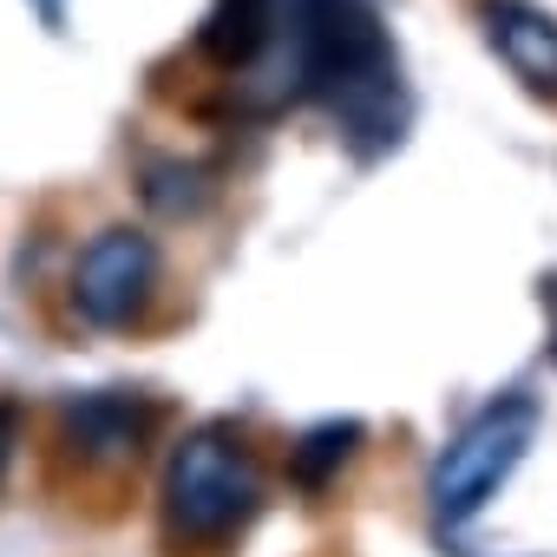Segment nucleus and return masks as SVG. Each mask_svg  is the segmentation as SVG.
<instances>
[{"label":"nucleus","instance_id":"obj_2","mask_svg":"<svg viewBox=\"0 0 557 557\" xmlns=\"http://www.w3.org/2000/svg\"><path fill=\"white\" fill-rule=\"evenodd\" d=\"M262 511V466L256 446L230 426V420H203L190 426L171 459H164V485H158V518L164 537L177 550H216L230 537H243Z\"/></svg>","mask_w":557,"mask_h":557},{"label":"nucleus","instance_id":"obj_12","mask_svg":"<svg viewBox=\"0 0 557 557\" xmlns=\"http://www.w3.org/2000/svg\"><path fill=\"white\" fill-rule=\"evenodd\" d=\"M34 14H40L53 34H60V27H66V0H34Z\"/></svg>","mask_w":557,"mask_h":557},{"label":"nucleus","instance_id":"obj_3","mask_svg":"<svg viewBox=\"0 0 557 557\" xmlns=\"http://www.w3.org/2000/svg\"><path fill=\"white\" fill-rule=\"evenodd\" d=\"M531 440H537V400L531 394H498L492 407H479L446 440V453L433 459V479H426L433 518L440 524H472L498 498V485L518 472Z\"/></svg>","mask_w":557,"mask_h":557},{"label":"nucleus","instance_id":"obj_1","mask_svg":"<svg viewBox=\"0 0 557 557\" xmlns=\"http://www.w3.org/2000/svg\"><path fill=\"white\" fill-rule=\"evenodd\" d=\"M275 60L289 66V92L322 106L361 158L407 145L413 92L374 0H283Z\"/></svg>","mask_w":557,"mask_h":557},{"label":"nucleus","instance_id":"obj_11","mask_svg":"<svg viewBox=\"0 0 557 557\" xmlns=\"http://www.w3.org/2000/svg\"><path fill=\"white\" fill-rule=\"evenodd\" d=\"M537 296H544V309H550V361H557V275H544Z\"/></svg>","mask_w":557,"mask_h":557},{"label":"nucleus","instance_id":"obj_8","mask_svg":"<svg viewBox=\"0 0 557 557\" xmlns=\"http://www.w3.org/2000/svg\"><path fill=\"white\" fill-rule=\"evenodd\" d=\"M361 440H368L361 420H315V426H302L296 446H289V485L309 492V498H322V492L355 466Z\"/></svg>","mask_w":557,"mask_h":557},{"label":"nucleus","instance_id":"obj_5","mask_svg":"<svg viewBox=\"0 0 557 557\" xmlns=\"http://www.w3.org/2000/svg\"><path fill=\"white\" fill-rule=\"evenodd\" d=\"M158 433V407L145 394L106 387V394H66L60 400V440L86 472H132Z\"/></svg>","mask_w":557,"mask_h":557},{"label":"nucleus","instance_id":"obj_10","mask_svg":"<svg viewBox=\"0 0 557 557\" xmlns=\"http://www.w3.org/2000/svg\"><path fill=\"white\" fill-rule=\"evenodd\" d=\"M21 446H27V407L14 394H0V492H8V479H14Z\"/></svg>","mask_w":557,"mask_h":557},{"label":"nucleus","instance_id":"obj_7","mask_svg":"<svg viewBox=\"0 0 557 557\" xmlns=\"http://www.w3.org/2000/svg\"><path fill=\"white\" fill-rule=\"evenodd\" d=\"M275 34H283V0H210L197 53L230 79H256L275 60Z\"/></svg>","mask_w":557,"mask_h":557},{"label":"nucleus","instance_id":"obj_9","mask_svg":"<svg viewBox=\"0 0 557 557\" xmlns=\"http://www.w3.org/2000/svg\"><path fill=\"white\" fill-rule=\"evenodd\" d=\"M138 197L164 223H197L216 203V177L197 158H145L138 164Z\"/></svg>","mask_w":557,"mask_h":557},{"label":"nucleus","instance_id":"obj_6","mask_svg":"<svg viewBox=\"0 0 557 557\" xmlns=\"http://www.w3.org/2000/svg\"><path fill=\"white\" fill-rule=\"evenodd\" d=\"M479 27L531 99H557V21L531 0H479Z\"/></svg>","mask_w":557,"mask_h":557},{"label":"nucleus","instance_id":"obj_4","mask_svg":"<svg viewBox=\"0 0 557 557\" xmlns=\"http://www.w3.org/2000/svg\"><path fill=\"white\" fill-rule=\"evenodd\" d=\"M158 283H164V249L151 230L138 223H106L79 256H73V315L86 329H106V335H125L151 315L158 302Z\"/></svg>","mask_w":557,"mask_h":557}]
</instances>
